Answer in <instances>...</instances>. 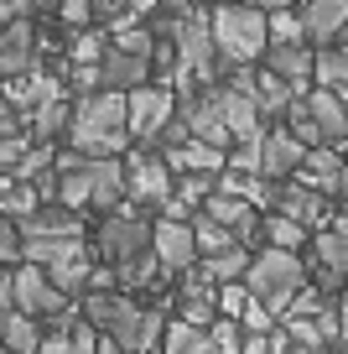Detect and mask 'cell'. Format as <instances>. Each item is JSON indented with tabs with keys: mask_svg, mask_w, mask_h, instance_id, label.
I'll return each instance as SVG.
<instances>
[{
	"mask_svg": "<svg viewBox=\"0 0 348 354\" xmlns=\"http://www.w3.org/2000/svg\"><path fill=\"white\" fill-rule=\"evenodd\" d=\"M37 26L32 16H16V21L0 26V78H21V73H37Z\"/></svg>",
	"mask_w": 348,
	"mask_h": 354,
	"instance_id": "cell-10",
	"label": "cell"
},
{
	"mask_svg": "<svg viewBox=\"0 0 348 354\" xmlns=\"http://www.w3.org/2000/svg\"><path fill=\"white\" fill-rule=\"evenodd\" d=\"M88 183H94V209H120L130 198V183H125V162L120 156H88Z\"/></svg>",
	"mask_w": 348,
	"mask_h": 354,
	"instance_id": "cell-14",
	"label": "cell"
},
{
	"mask_svg": "<svg viewBox=\"0 0 348 354\" xmlns=\"http://www.w3.org/2000/svg\"><path fill=\"white\" fill-rule=\"evenodd\" d=\"M26 261V234L11 214H0V266H21Z\"/></svg>",
	"mask_w": 348,
	"mask_h": 354,
	"instance_id": "cell-31",
	"label": "cell"
},
{
	"mask_svg": "<svg viewBox=\"0 0 348 354\" xmlns=\"http://www.w3.org/2000/svg\"><path fill=\"white\" fill-rule=\"evenodd\" d=\"M296 183L338 193V183H343V151H338V146H307L302 167H296Z\"/></svg>",
	"mask_w": 348,
	"mask_h": 354,
	"instance_id": "cell-16",
	"label": "cell"
},
{
	"mask_svg": "<svg viewBox=\"0 0 348 354\" xmlns=\"http://www.w3.org/2000/svg\"><path fill=\"white\" fill-rule=\"evenodd\" d=\"M177 115V88L166 84H135L130 88V136L146 146H162V131Z\"/></svg>",
	"mask_w": 348,
	"mask_h": 354,
	"instance_id": "cell-6",
	"label": "cell"
},
{
	"mask_svg": "<svg viewBox=\"0 0 348 354\" xmlns=\"http://www.w3.org/2000/svg\"><path fill=\"white\" fill-rule=\"evenodd\" d=\"M265 68L281 78H291L296 94L307 88V78H317V57L307 53V42H271L265 47Z\"/></svg>",
	"mask_w": 348,
	"mask_h": 354,
	"instance_id": "cell-17",
	"label": "cell"
},
{
	"mask_svg": "<svg viewBox=\"0 0 348 354\" xmlns=\"http://www.w3.org/2000/svg\"><path fill=\"white\" fill-rule=\"evenodd\" d=\"M260 11H281V6H296V0H255Z\"/></svg>",
	"mask_w": 348,
	"mask_h": 354,
	"instance_id": "cell-38",
	"label": "cell"
},
{
	"mask_svg": "<svg viewBox=\"0 0 348 354\" xmlns=\"http://www.w3.org/2000/svg\"><path fill=\"white\" fill-rule=\"evenodd\" d=\"M68 120H73V104H68L63 94H52V100H42L32 110V136H37V141H52L57 131L68 136Z\"/></svg>",
	"mask_w": 348,
	"mask_h": 354,
	"instance_id": "cell-25",
	"label": "cell"
},
{
	"mask_svg": "<svg viewBox=\"0 0 348 354\" xmlns=\"http://www.w3.org/2000/svg\"><path fill=\"white\" fill-rule=\"evenodd\" d=\"M338 230H348V214H338Z\"/></svg>",
	"mask_w": 348,
	"mask_h": 354,
	"instance_id": "cell-43",
	"label": "cell"
},
{
	"mask_svg": "<svg viewBox=\"0 0 348 354\" xmlns=\"http://www.w3.org/2000/svg\"><path fill=\"white\" fill-rule=\"evenodd\" d=\"M338 318H343V344H338V349H348V297L338 302Z\"/></svg>",
	"mask_w": 348,
	"mask_h": 354,
	"instance_id": "cell-37",
	"label": "cell"
},
{
	"mask_svg": "<svg viewBox=\"0 0 348 354\" xmlns=\"http://www.w3.org/2000/svg\"><path fill=\"white\" fill-rule=\"evenodd\" d=\"M68 349H73V328H68V323L52 328V333H42V354H68Z\"/></svg>",
	"mask_w": 348,
	"mask_h": 354,
	"instance_id": "cell-35",
	"label": "cell"
},
{
	"mask_svg": "<svg viewBox=\"0 0 348 354\" xmlns=\"http://www.w3.org/2000/svg\"><path fill=\"white\" fill-rule=\"evenodd\" d=\"M302 100H307V110H312L322 141L327 146H348V104H343V88L317 84V88H302Z\"/></svg>",
	"mask_w": 348,
	"mask_h": 354,
	"instance_id": "cell-11",
	"label": "cell"
},
{
	"mask_svg": "<svg viewBox=\"0 0 348 354\" xmlns=\"http://www.w3.org/2000/svg\"><path fill=\"white\" fill-rule=\"evenodd\" d=\"M193 230H197V250L203 255H218V250H229V245H244L240 234L229 230L224 219H213L208 209H193Z\"/></svg>",
	"mask_w": 348,
	"mask_h": 354,
	"instance_id": "cell-26",
	"label": "cell"
},
{
	"mask_svg": "<svg viewBox=\"0 0 348 354\" xmlns=\"http://www.w3.org/2000/svg\"><path fill=\"white\" fill-rule=\"evenodd\" d=\"M37 6H42V11H57V0H37Z\"/></svg>",
	"mask_w": 348,
	"mask_h": 354,
	"instance_id": "cell-42",
	"label": "cell"
},
{
	"mask_svg": "<svg viewBox=\"0 0 348 354\" xmlns=\"http://www.w3.org/2000/svg\"><path fill=\"white\" fill-rule=\"evenodd\" d=\"M208 21H213L218 53H224V63H229V68L255 63V57H265V47H271V11H260L255 0L213 6V11H208Z\"/></svg>",
	"mask_w": 348,
	"mask_h": 354,
	"instance_id": "cell-3",
	"label": "cell"
},
{
	"mask_svg": "<svg viewBox=\"0 0 348 354\" xmlns=\"http://www.w3.org/2000/svg\"><path fill=\"white\" fill-rule=\"evenodd\" d=\"M99 73H104V88H135V84H146V78H151V57H146V53H130V47H120V42H109Z\"/></svg>",
	"mask_w": 348,
	"mask_h": 354,
	"instance_id": "cell-15",
	"label": "cell"
},
{
	"mask_svg": "<svg viewBox=\"0 0 348 354\" xmlns=\"http://www.w3.org/2000/svg\"><path fill=\"white\" fill-rule=\"evenodd\" d=\"M260 245H286V250H302V245H307V224L276 209V214H265V224H260Z\"/></svg>",
	"mask_w": 348,
	"mask_h": 354,
	"instance_id": "cell-27",
	"label": "cell"
},
{
	"mask_svg": "<svg viewBox=\"0 0 348 354\" xmlns=\"http://www.w3.org/2000/svg\"><path fill=\"white\" fill-rule=\"evenodd\" d=\"M162 151L172 156L177 172H224V167H229V151H224V146L197 141V136H187V141H177V146H162Z\"/></svg>",
	"mask_w": 348,
	"mask_h": 354,
	"instance_id": "cell-19",
	"label": "cell"
},
{
	"mask_svg": "<svg viewBox=\"0 0 348 354\" xmlns=\"http://www.w3.org/2000/svg\"><path fill=\"white\" fill-rule=\"evenodd\" d=\"M302 156H307V141L291 131V125H281V131H265V141H260V172L265 177H296V167H302Z\"/></svg>",
	"mask_w": 348,
	"mask_h": 354,
	"instance_id": "cell-12",
	"label": "cell"
},
{
	"mask_svg": "<svg viewBox=\"0 0 348 354\" xmlns=\"http://www.w3.org/2000/svg\"><path fill=\"white\" fill-rule=\"evenodd\" d=\"M11 277H16V308L37 313V318H57L68 308V292L52 281V271L42 261H21Z\"/></svg>",
	"mask_w": 348,
	"mask_h": 354,
	"instance_id": "cell-8",
	"label": "cell"
},
{
	"mask_svg": "<svg viewBox=\"0 0 348 354\" xmlns=\"http://www.w3.org/2000/svg\"><path fill=\"white\" fill-rule=\"evenodd\" d=\"M172 156L156 151V146L135 141V151L125 156V183H130V198L141 209H166L172 203Z\"/></svg>",
	"mask_w": 348,
	"mask_h": 354,
	"instance_id": "cell-5",
	"label": "cell"
},
{
	"mask_svg": "<svg viewBox=\"0 0 348 354\" xmlns=\"http://www.w3.org/2000/svg\"><path fill=\"white\" fill-rule=\"evenodd\" d=\"M6 308H16V277L0 271V313H6Z\"/></svg>",
	"mask_w": 348,
	"mask_h": 354,
	"instance_id": "cell-36",
	"label": "cell"
},
{
	"mask_svg": "<svg viewBox=\"0 0 348 354\" xmlns=\"http://www.w3.org/2000/svg\"><path fill=\"white\" fill-rule=\"evenodd\" d=\"M338 193L348 198V156H343V183H338Z\"/></svg>",
	"mask_w": 348,
	"mask_h": 354,
	"instance_id": "cell-40",
	"label": "cell"
},
{
	"mask_svg": "<svg viewBox=\"0 0 348 354\" xmlns=\"http://www.w3.org/2000/svg\"><path fill=\"white\" fill-rule=\"evenodd\" d=\"M271 42H307V16L296 6L271 11Z\"/></svg>",
	"mask_w": 348,
	"mask_h": 354,
	"instance_id": "cell-29",
	"label": "cell"
},
{
	"mask_svg": "<svg viewBox=\"0 0 348 354\" xmlns=\"http://www.w3.org/2000/svg\"><path fill=\"white\" fill-rule=\"evenodd\" d=\"M302 16H307V37L317 47H327L348 26V0H302Z\"/></svg>",
	"mask_w": 348,
	"mask_h": 354,
	"instance_id": "cell-18",
	"label": "cell"
},
{
	"mask_svg": "<svg viewBox=\"0 0 348 354\" xmlns=\"http://www.w3.org/2000/svg\"><path fill=\"white\" fill-rule=\"evenodd\" d=\"M156 6H162V0H135V11H156Z\"/></svg>",
	"mask_w": 348,
	"mask_h": 354,
	"instance_id": "cell-41",
	"label": "cell"
},
{
	"mask_svg": "<svg viewBox=\"0 0 348 354\" xmlns=\"http://www.w3.org/2000/svg\"><path fill=\"white\" fill-rule=\"evenodd\" d=\"M130 141V88L78 94L73 120H68V146H78L84 156H120Z\"/></svg>",
	"mask_w": 348,
	"mask_h": 354,
	"instance_id": "cell-1",
	"label": "cell"
},
{
	"mask_svg": "<svg viewBox=\"0 0 348 354\" xmlns=\"http://www.w3.org/2000/svg\"><path fill=\"white\" fill-rule=\"evenodd\" d=\"M151 234H156V224H146L141 214H130L120 203V209H109L104 219H99V255H104L109 266H120L125 255H135V250H146V245H151Z\"/></svg>",
	"mask_w": 348,
	"mask_h": 354,
	"instance_id": "cell-7",
	"label": "cell"
},
{
	"mask_svg": "<svg viewBox=\"0 0 348 354\" xmlns=\"http://www.w3.org/2000/svg\"><path fill=\"white\" fill-rule=\"evenodd\" d=\"M276 209L291 214V219H302V224H322V214H327V193H322V188H307V183H291V188H281Z\"/></svg>",
	"mask_w": 348,
	"mask_h": 354,
	"instance_id": "cell-22",
	"label": "cell"
},
{
	"mask_svg": "<svg viewBox=\"0 0 348 354\" xmlns=\"http://www.w3.org/2000/svg\"><path fill=\"white\" fill-rule=\"evenodd\" d=\"M84 318H94L125 354L162 349V333H166V318H162V313H156V308H141L135 297H125V287H120V292L94 287V292L84 297Z\"/></svg>",
	"mask_w": 348,
	"mask_h": 354,
	"instance_id": "cell-2",
	"label": "cell"
},
{
	"mask_svg": "<svg viewBox=\"0 0 348 354\" xmlns=\"http://www.w3.org/2000/svg\"><path fill=\"white\" fill-rule=\"evenodd\" d=\"M115 271H120V287H125V292H146V287L156 281V271H166V266H162V255H156L151 245H146V250L125 255V261L115 266Z\"/></svg>",
	"mask_w": 348,
	"mask_h": 354,
	"instance_id": "cell-23",
	"label": "cell"
},
{
	"mask_svg": "<svg viewBox=\"0 0 348 354\" xmlns=\"http://www.w3.org/2000/svg\"><path fill=\"white\" fill-rule=\"evenodd\" d=\"M312 261H317V281H322L327 292L333 287H343L348 281V230H322L312 240Z\"/></svg>",
	"mask_w": 348,
	"mask_h": 354,
	"instance_id": "cell-13",
	"label": "cell"
},
{
	"mask_svg": "<svg viewBox=\"0 0 348 354\" xmlns=\"http://www.w3.org/2000/svg\"><path fill=\"white\" fill-rule=\"evenodd\" d=\"M162 349L166 354H213L218 344H213V328H208V323H193V318L177 313V318L166 323V333H162Z\"/></svg>",
	"mask_w": 348,
	"mask_h": 354,
	"instance_id": "cell-21",
	"label": "cell"
},
{
	"mask_svg": "<svg viewBox=\"0 0 348 354\" xmlns=\"http://www.w3.org/2000/svg\"><path fill=\"white\" fill-rule=\"evenodd\" d=\"M151 250L162 255V266L166 271H177L182 277L187 266H197V230H193V219H177V214H166V219H156V234H151Z\"/></svg>",
	"mask_w": 348,
	"mask_h": 354,
	"instance_id": "cell-9",
	"label": "cell"
},
{
	"mask_svg": "<svg viewBox=\"0 0 348 354\" xmlns=\"http://www.w3.org/2000/svg\"><path fill=\"white\" fill-rule=\"evenodd\" d=\"M260 141H265V136L234 141V151H229V167H234V172H260Z\"/></svg>",
	"mask_w": 348,
	"mask_h": 354,
	"instance_id": "cell-32",
	"label": "cell"
},
{
	"mask_svg": "<svg viewBox=\"0 0 348 354\" xmlns=\"http://www.w3.org/2000/svg\"><path fill=\"white\" fill-rule=\"evenodd\" d=\"M317 84L348 88V42H327L322 53H317Z\"/></svg>",
	"mask_w": 348,
	"mask_h": 354,
	"instance_id": "cell-28",
	"label": "cell"
},
{
	"mask_svg": "<svg viewBox=\"0 0 348 354\" xmlns=\"http://www.w3.org/2000/svg\"><path fill=\"white\" fill-rule=\"evenodd\" d=\"M0 349H11V354H37L42 349L37 313H26V308H6L0 313Z\"/></svg>",
	"mask_w": 348,
	"mask_h": 354,
	"instance_id": "cell-20",
	"label": "cell"
},
{
	"mask_svg": "<svg viewBox=\"0 0 348 354\" xmlns=\"http://www.w3.org/2000/svg\"><path fill=\"white\" fill-rule=\"evenodd\" d=\"M104 53H109V37H104V26H78L73 32V63H104Z\"/></svg>",
	"mask_w": 348,
	"mask_h": 354,
	"instance_id": "cell-30",
	"label": "cell"
},
{
	"mask_svg": "<svg viewBox=\"0 0 348 354\" xmlns=\"http://www.w3.org/2000/svg\"><path fill=\"white\" fill-rule=\"evenodd\" d=\"M26 156V136H6L0 131V167H16Z\"/></svg>",
	"mask_w": 348,
	"mask_h": 354,
	"instance_id": "cell-34",
	"label": "cell"
},
{
	"mask_svg": "<svg viewBox=\"0 0 348 354\" xmlns=\"http://www.w3.org/2000/svg\"><path fill=\"white\" fill-rule=\"evenodd\" d=\"M343 104H348V88H343Z\"/></svg>",
	"mask_w": 348,
	"mask_h": 354,
	"instance_id": "cell-44",
	"label": "cell"
},
{
	"mask_svg": "<svg viewBox=\"0 0 348 354\" xmlns=\"http://www.w3.org/2000/svg\"><path fill=\"white\" fill-rule=\"evenodd\" d=\"M166 11H187V6H193V0H162Z\"/></svg>",
	"mask_w": 348,
	"mask_h": 354,
	"instance_id": "cell-39",
	"label": "cell"
},
{
	"mask_svg": "<svg viewBox=\"0 0 348 354\" xmlns=\"http://www.w3.org/2000/svg\"><path fill=\"white\" fill-rule=\"evenodd\" d=\"M57 21L73 26V32L88 26V21H94V0H57Z\"/></svg>",
	"mask_w": 348,
	"mask_h": 354,
	"instance_id": "cell-33",
	"label": "cell"
},
{
	"mask_svg": "<svg viewBox=\"0 0 348 354\" xmlns=\"http://www.w3.org/2000/svg\"><path fill=\"white\" fill-rule=\"evenodd\" d=\"M244 281H250L255 297H265V302H271V308L286 318L291 297L307 287V261H302L296 250H286V245H265V250H255Z\"/></svg>",
	"mask_w": 348,
	"mask_h": 354,
	"instance_id": "cell-4",
	"label": "cell"
},
{
	"mask_svg": "<svg viewBox=\"0 0 348 354\" xmlns=\"http://www.w3.org/2000/svg\"><path fill=\"white\" fill-rule=\"evenodd\" d=\"M250 245H229V250H218V255H197V266H203V277H213V281H234V277H244L250 271Z\"/></svg>",
	"mask_w": 348,
	"mask_h": 354,
	"instance_id": "cell-24",
	"label": "cell"
}]
</instances>
